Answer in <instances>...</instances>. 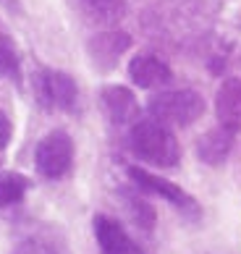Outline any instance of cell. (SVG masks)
Returning a JSON list of instances; mask_svg holds the SVG:
<instances>
[{
	"label": "cell",
	"mask_w": 241,
	"mask_h": 254,
	"mask_svg": "<svg viewBox=\"0 0 241 254\" xmlns=\"http://www.w3.org/2000/svg\"><path fill=\"white\" fill-rule=\"evenodd\" d=\"M128 147L131 152L155 168H176L181 163V144L171 126L150 118L136 121L128 131Z\"/></svg>",
	"instance_id": "cell-1"
},
{
	"label": "cell",
	"mask_w": 241,
	"mask_h": 254,
	"mask_svg": "<svg viewBox=\"0 0 241 254\" xmlns=\"http://www.w3.org/2000/svg\"><path fill=\"white\" fill-rule=\"evenodd\" d=\"M147 108L165 126H191L205 116V97L194 89H168L152 95Z\"/></svg>",
	"instance_id": "cell-2"
},
{
	"label": "cell",
	"mask_w": 241,
	"mask_h": 254,
	"mask_svg": "<svg viewBox=\"0 0 241 254\" xmlns=\"http://www.w3.org/2000/svg\"><path fill=\"white\" fill-rule=\"evenodd\" d=\"M34 97L45 110H66L71 113L79 102V87L68 73L55 68H37L32 76Z\"/></svg>",
	"instance_id": "cell-3"
},
{
	"label": "cell",
	"mask_w": 241,
	"mask_h": 254,
	"mask_svg": "<svg viewBox=\"0 0 241 254\" xmlns=\"http://www.w3.org/2000/svg\"><path fill=\"white\" fill-rule=\"evenodd\" d=\"M34 168L48 181L68 176L73 168V139L63 128H55L48 136H42L34 149Z\"/></svg>",
	"instance_id": "cell-4"
},
{
	"label": "cell",
	"mask_w": 241,
	"mask_h": 254,
	"mask_svg": "<svg viewBox=\"0 0 241 254\" xmlns=\"http://www.w3.org/2000/svg\"><path fill=\"white\" fill-rule=\"evenodd\" d=\"M126 173L139 186V191L160 196V199L171 202L173 207H179L181 212H189V215H197L199 212V204L194 202V196H189L179 184H173V181H168V178L152 173V171H144V168H139V165H128Z\"/></svg>",
	"instance_id": "cell-5"
},
{
	"label": "cell",
	"mask_w": 241,
	"mask_h": 254,
	"mask_svg": "<svg viewBox=\"0 0 241 254\" xmlns=\"http://www.w3.org/2000/svg\"><path fill=\"white\" fill-rule=\"evenodd\" d=\"M128 48H131V37L126 32L108 29V32H97L95 37H89L87 55L100 73H108L118 65V61L128 53Z\"/></svg>",
	"instance_id": "cell-6"
},
{
	"label": "cell",
	"mask_w": 241,
	"mask_h": 254,
	"mask_svg": "<svg viewBox=\"0 0 241 254\" xmlns=\"http://www.w3.org/2000/svg\"><path fill=\"white\" fill-rule=\"evenodd\" d=\"M100 105H103V113L113 126H128L139 116V102L134 97V92L123 87V84H108V87H103Z\"/></svg>",
	"instance_id": "cell-7"
},
{
	"label": "cell",
	"mask_w": 241,
	"mask_h": 254,
	"mask_svg": "<svg viewBox=\"0 0 241 254\" xmlns=\"http://www.w3.org/2000/svg\"><path fill=\"white\" fill-rule=\"evenodd\" d=\"M128 79L142 89H157V87H165L173 79V73H171V65L163 58L150 53H139L128 61Z\"/></svg>",
	"instance_id": "cell-8"
},
{
	"label": "cell",
	"mask_w": 241,
	"mask_h": 254,
	"mask_svg": "<svg viewBox=\"0 0 241 254\" xmlns=\"http://www.w3.org/2000/svg\"><path fill=\"white\" fill-rule=\"evenodd\" d=\"M215 118L218 124L228 128V131H236L241 128V79H226L220 84L218 95H215Z\"/></svg>",
	"instance_id": "cell-9"
},
{
	"label": "cell",
	"mask_w": 241,
	"mask_h": 254,
	"mask_svg": "<svg viewBox=\"0 0 241 254\" xmlns=\"http://www.w3.org/2000/svg\"><path fill=\"white\" fill-rule=\"evenodd\" d=\"M92 228H95V239L103 254H136V247L118 220L108 218V215H95Z\"/></svg>",
	"instance_id": "cell-10"
},
{
	"label": "cell",
	"mask_w": 241,
	"mask_h": 254,
	"mask_svg": "<svg viewBox=\"0 0 241 254\" xmlns=\"http://www.w3.org/2000/svg\"><path fill=\"white\" fill-rule=\"evenodd\" d=\"M231 149H234V131H228L223 126L205 131V134L197 139V144H194L197 157L205 165H212V168L223 165L231 155Z\"/></svg>",
	"instance_id": "cell-11"
},
{
	"label": "cell",
	"mask_w": 241,
	"mask_h": 254,
	"mask_svg": "<svg viewBox=\"0 0 241 254\" xmlns=\"http://www.w3.org/2000/svg\"><path fill=\"white\" fill-rule=\"evenodd\" d=\"M29 178L16 171H0V207L18 204L29 191Z\"/></svg>",
	"instance_id": "cell-12"
},
{
	"label": "cell",
	"mask_w": 241,
	"mask_h": 254,
	"mask_svg": "<svg viewBox=\"0 0 241 254\" xmlns=\"http://www.w3.org/2000/svg\"><path fill=\"white\" fill-rule=\"evenodd\" d=\"M13 254H68V247L58 233H34L18 244Z\"/></svg>",
	"instance_id": "cell-13"
},
{
	"label": "cell",
	"mask_w": 241,
	"mask_h": 254,
	"mask_svg": "<svg viewBox=\"0 0 241 254\" xmlns=\"http://www.w3.org/2000/svg\"><path fill=\"white\" fill-rule=\"evenodd\" d=\"M0 73L13 84H21V58L16 53L13 40L0 29Z\"/></svg>",
	"instance_id": "cell-14"
},
{
	"label": "cell",
	"mask_w": 241,
	"mask_h": 254,
	"mask_svg": "<svg viewBox=\"0 0 241 254\" xmlns=\"http://www.w3.org/2000/svg\"><path fill=\"white\" fill-rule=\"evenodd\" d=\"M123 199H126V207H128V212H131V218H134V223L139 225V228H142V231H152L155 220H157L152 204L147 202L139 191H126Z\"/></svg>",
	"instance_id": "cell-15"
},
{
	"label": "cell",
	"mask_w": 241,
	"mask_h": 254,
	"mask_svg": "<svg viewBox=\"0 0 241 254\" xmlns=\"http://www.w3.org/2000/svg\"><path fill=\"white\" fill-rule=\"evenodd\" d=\"M84 3L95 11L100 18H120L123 16V11H126V3L123 0H84Z\"/></svg>",
	"instance_id": "cell-16"
},
{
	"label": "cell",
	"mask_w": 241,
	"mask_h": 254,
	"mask_svg": "<svg viewBox=\"0 0 241 254\" xmlns=\"http://www.w3.org/2000/svg\"><path fill=\"white\" fill-rule=\"evenodd\" d=\"M11 136H13V124H11V118H8L5 113L0 110V152H3V149L8 147Z\"/></svg>",
	"instance_id": "cell-17"
}]
</instances>
